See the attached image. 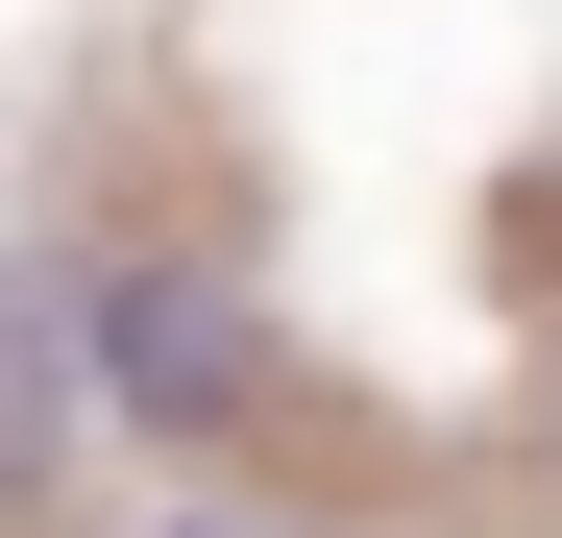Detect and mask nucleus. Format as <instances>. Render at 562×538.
<instances>
[{"label": "nucleus", "mask_w": 562, "mask_h": 538, "mask_svg": "<svg viewBox=\"0 0 562 538\" xmlns=\"http://www.w3.org/2000/svg\"><path fill=\"white\" fill-rule=\"evenodd\" d=\"M245 392H269L245 294H196V269H99V416H147V440H221Z\"/></svg>", "instance_id": "f257e3e1"}, {"label": "nucleus", "mask_w": 562, "mask_h": 538, "mask_svg": "<svg viewBox=\"0 0 562 538\" xmlns=\"http://www.w3.org/2000/svg\"><path fill=\"white\" fill-rule=\"evenodd\" d=\"M74 416H99V294L74 269H0V466H49Z\"/></svg>", "instance_id": "f03ea898"}, {"label": "nucleus", "mask_w": 562, "mask_h": 538, "mask_svg": "<svg viewBox=\"0 0 562 538\" xmlns=\"http://www.w3.org/2000/svg\"><path fill=\"white\" fill-rule=\"evenodd\" d=\"M171 538H245V514H171Z\"/></svg>", "instance_id": "7ed1b4c3"}]
</instances>
